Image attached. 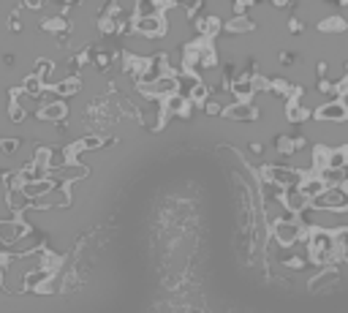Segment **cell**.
<instances>
[{"mask_svg":"<svg viewBox=\"0 0 348 313\" xmlns=\"http://www.w3.org/2000/svg\"><path fill=\"white\" fill-rule=\"evenodd\" d=\"M310 204L315 210H348V185H327V191Z\"/></svg>","mask_w":348,"mask_h":313,"instance_id":"6da1fadb","label":"cell"},{"mask_svg":"<svg viewBox=\"0 0 348 313\" xmlns=\"http://www.w3.org/2000/svg\"><path fill=\"white\" fill-rule=\"evenodd\" d=\"M313 117L321 120V123H340V120L348 117V106L343 101H332V104H324L313 112Z\"/></svg>","mask_w":348,"mask_h":313,"instance_id":"7a4b0ae2","label":"cell"}]
</instances>
